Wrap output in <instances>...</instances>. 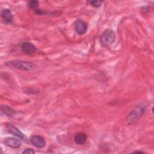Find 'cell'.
Returning a JSON list of instances; mask_svg holds the SVG:
<instances>
[{
	"instance_id": "7",
	"label": "cell",
	"mask_w": 154,
	"mask_h": 154,
	"mask_svg": "<svg viewBox=\"0 0 154 154\" xmlns=\"http://www.w3.org/2000/svg\"><path fill=\"white\" fill-rule=\"evenodd\" d=\"M21 49L23 52L28 55H32L36 52V47L30 42L23 43Z\"/></svg>"
},
{
	"instance_id": "11",
	"label": "cell",
	"mask_w": 154,
	"mask_h": 154,
	"mask_svg": "<svg viewBox=\"0 0 154 154\" xmlns=\"http://www.w3.org/2000/svg\"><path fill=\"white\" fill-rule=\"evenodd\" d=\"M1 109L4 112V114H5L6 115H7L8 116L12 115V114L14 112L13 110H12L11 109V108L8 107V106H1Z\"/></svg>"
},
{
	"instance_id": "2",
	"label": "cell",
	"mask_w": 154,
	"mask_h": 154,
	"mask_svg": "<svg viewBox=\"0 0 154 154\" xmlns=\"http://www.w3.org/2000/svg\"><path fill=\"white\" fill-rule=\"evenodd\" d=\"M5 65L8 67L23 71H30L35 67V65L32 63L20 60L10 61L7 62Z\"/></svg>"
},
{
	"instance_id": "3",
	"label": "cell",
	"mask_w": 154,
	"mask_h": 154,
	"mask_svg": "<svg viewBox=\"0 0 154 154\" xmlns=\"http://www.w3.org/2000/svg\"><path fill=\"white\" fill-rule=\"evenodd\" d=\"M116 38L115 32L112 29H108L105 30L102 34L100 38V42L102 46H108L116 41Z\"/></svg>"
},
{
	"instance_id": "8",
	"label": "cell",
	"mask_w": 154,
	"mask_h": 154,
	"mask_svg": "<svg viewBox=\"0 0 154 154\" xmlns=\"http://www.w3.org/2000/svg\"><path fill=\"white\" fill-rule=\"evenodd\" d=\"M75 27L76 32L79 35L85 34L87 30V24L83 20H78L75 22Z\"/></svg>"
},
{
	"instance_id": "12",
	"label": "cell",
	"mask_w": 154,
	"mask_h": 154,
	"mask_svg": "<svg viewBox=\"0 0 154 154\" xmlns=\"http://www.w3.org/2000/svg\"><path fill=\"white\" fill-rule=\"evenodd\" d=\"M38 4H39V2L36 0L29 1L27 2V6L31 8H34L37 7L38 6Z\"/></svg>"
},
{
	"instance_id": "4",
	"label": "cell",
	"mask_w": 154,
	"mask_h": 154,
	"mask_svg": "<svg viewBox=\"0 0 154 154\" xmlns=\"http://www.w3.org/2000/svg\"><path fill=\"white\" fill-rule=\"evenodd\" d=\"M6 128L8 129V132L13 134V135L17 137V138H20L22 140L25 141L26 140L25 135L14 125L11 124V123H7L6 124Z\"/></svg>"
},
{
	"instance_id": "6",
	"label": "cell",
	"mask_w": 154,
	"mask_h": 154,
	"mask_svg": "<svg viewBox=\"0 0 154 154\" xmlns=\"http://www.w3.org/2000/svg\"><path fill=\"white\" fill-rule=\"evenodd\" d=\"M31 144L38 148H43L46 146V141L43 137L40 135H33L30 138Z\"/></svg>"
},
{
	"instance_id": "14",
	"label": "cell",
	"mask_w": 154,
	"mask_h": 154,
	"mask_svg": "<svg viewBox=\"0 0 154 154\" xmlns=\"http://www.w3.org/2000/svg\"><path fill=\"white\" fill-rule=\"evenodd\" d=\"M22 153H27V154H33L34 153V150H32V149H26L25 150H23L22 152Z\"/></svg>"
},
{
	"instance_id": "10",
	"label": "cell",
	"mask_w": 154,
	"mask_h": 154,
	"mask_svg": "<svg viewBox=\"0 0 154 154\" xmlns=\"http://www.w3.org/2000/svg\"><path fill=\"white\" fill-rule=\"evenodd\" d=\"M87 135L84 133H78L74 137L75 142L79 145L84 144L87 141Z\"/></svg>"
},
{
	"instance_id": "13",
	"label": "cell",
	"mask_w": 154,
	"mask_h": 154,
	"mask_svg": "<svg viewBox=\"0 0 154 154\" xmlns=\"http://www.w3.org/2000/svg\"><path fill=\"white\" fill-rule=\"evenodd\" d=\"M102 1H90V4H91L92 6L94 7H99L102 4Z\"/></svg>"
},
{
	"instance_id": "1",
	"label": "cell",
	"mask_w": 154,
	"mask_h": 154,
	"mask_svg": "<svg viewBox=\"0 0 154 154\" xmlns=\"http://www.w3.org/2000/svg\"><path fill=\"white\" fill-rule=\"evenodd\" d=\"M146 109L145 104L140 103L132 109L127 116L126 120L129 124H132L137 122L144 113Z\"/></svg>"
},
{
	"instance_id": "9",
	"label": "cell",
	"mask_w": 154,
	"mask_h": 154,
	"mask_svg": "<svg viewBox=\"0 0 154 154\" xmlns=\"http://www.w3.org/2000/svg\"><path fill=\"white\" fill-rule=\"evenodd\" d=\"M1 16L6 23H10L13 21V15L11 11L8 8H5L2 10Z\"/></svg>"
},
{
	"instance_id": "5",
	"label": "cell",
	"mask_w": 154,
	"mask_h": 154,
	"mask_svg": "<svg viewBox=\"0 0 154 154\" xmlns=\"http://www.w3.org/2000/svg\"><path fill=\"white\" fill-rule=\"evenodd\" d=\"M4 143L7 146L13 148V149H17L19 148L22 145L21 141L14 137H7L4 140Z\"/></svg>"
}]
</instances>
